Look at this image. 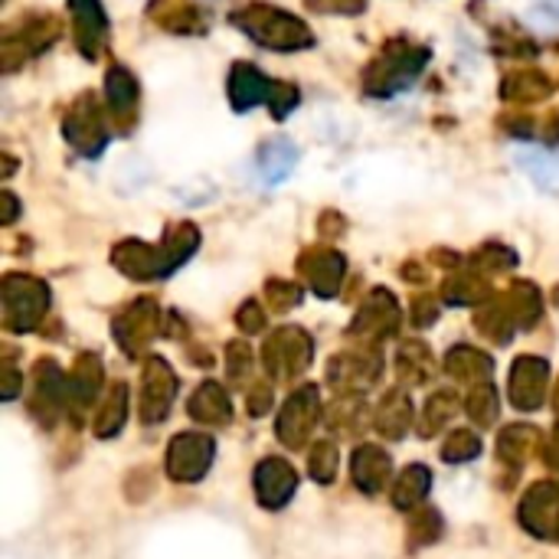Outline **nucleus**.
Returning <instances> with one entry per match:
<instances>
[{
    "instance_id": "20",
    "label": "nucleus",
    "mask_w": 559,
    "mask_h": 559,
    "mask_svg": "<svg viewBox=\"0 0 559 559\" xmlns=\"http://www.w3.org/2000/svg\"><path fill=\"white\" fill-rule=\"evenodd\" d=\"M557 92L554 79L547 72H537V69H524V72H508L504 82H501V98L508 105H537V102H547L550 95Z\"/></svg>"
},
{
    "instance_id": "36",
    "label": "nucleus",
    "mask_w": 559,
    "mask_h": 559,
    "mask_svg": "<svg viewBox=\"0 0 559 559\" xmlns=\"http://www.w3.org/2000/svg\"><path fill=\"white\" fill-rule=\"evenodd\" d=\"M318 13H341V16H357L367 10V0H305Z\"/></svg>"
},
{
    "instance_id": "45",
    "label": "nucleus",
    "mask_w": 559,
    "mask_h": 559,
    "mask_svg": "<svg viewBox=\"0 0 559 559\" xmlns=\"http://www.w3.org/2000/svg\"><path fill=\"white\" fill-rule=\"evenodd\" d=\"M557 406H559V386H557Z\"/></svg>"
},
{
    "instance_id": "40",
    "label": "nucleus",
    "mask_w": 559,
    "mask_h": 559,
    "mask_svg": "<svg viewBox=\"0 0 559 559\" xmlns=\"http://www.w3.org/2000/svg\"><path fill=\"white\" fill-rule=\"evenodd\" d=\"M531 13L544 23H559V0H531Z\"/></svg>"
},
{
    "instance_id": "19",
    "label": "nucleus",
    "mask_w": 559,
    "mask_h": 559,
    "mask_svg": "<svg viewBox=\"0 0 559 559\" xmlns=\"http://www.w3.org/2000/svg\"><path fill=\"white\" fill-rule=\"evenodd\" d=\"M111 262L131 275V278H164V259H160V246H147L141 239H128L118 242L111 252Z\"/></svg>"
},
{
    "instance_id": "41",
    "label": "nucleus",
    "mask_w": 559,
    "mask_h": 559,
    "mask_svg": "<svg viewBox=\"0 0 559 559\" xmlns=\"http://www.w3.org/2000/svg\"><path fill=\"white\" fill-rule=\"evenodd\" d=\"M249 347H242V344H233L229 347V370L236 373V377H242L246 373V367H249Z\"/></svg>"
},
{
    "instance_id": "38",
    "label": "nucleus",
    "mask_w": 559,
    "mask_h": 559,
    "mask_svg": "<svg viewBox=\"0 0 559 559\" xmlns=\"http://www.w3.org/2000/svg\"><path fill=\"white\" fill-rule=\"evenodd\" d=\"M269 298H272V305H275L278 311H285V308L298 305V288L288 285V282H272V285H269Z\"/></svg>"
},
{
    "instance_id": "21",
    "label": "nucleus",
    "mask_w": 559,
    "mask_h": 559,
    "mask_svg": "<svg viewBox=\"0 0 559 559\" xmlns=\"http://www.w3.org/2000/svg\"><path fill=\"white\" fill-rule=\"evenodd\" d=\"M396 324H400V308H396V301H393L383 288H377V292L367 298L364 311L357 314V321H354V334L386 337V334H393V331H396Z\"/></svg>"
},
{
    "instance_id": "11",
    "label": "nucleus",
    "mask_w": 559,
    "mask_h": 559,
    "mask_svg": "<svg viewBox=\"0 0 559 559\" xmlns=\"http://www.w3.org/2000/svg\"><path fill=\"white\" fill-rule=\"evenodd\" d=\"M318 426V390L314 386H305L298 393L288 396L285 403V413L278 419V439L292 449L305 445L311 429Z\"/></svg>"
},
{
    "instance_id": "15",
    "label": "nucleus",
    "mask_w": 559,
    "mask_h": 559,
    "mask_svg": "<svg viewBox=\"0 0 559 559\" xmlns=\"http://www.w3.org/2000/svg\"><path fill=\"white\" fill-rule=\"evenodd\" d=\"M298 488V475L288 462L282 459H265L259 468H255V495L259 501L269 508V511H278L292 501Z\"/></svg>"
},
{
    "instance_id": "9",
    "label": "nucleus",
    "mask_w": 559,
    "mask_h": 559,
    "mask_svg": "<svg viewBox=\"0 0 559 559\" xmlns=\"http://www.w3.org/2000/svg\"><path fill=\"white\" fill-rule=\"evenodd\" d=\"M213 439L210 436H200V432H187V436H177L170 442V452H167V472L170 478L177 481H200L206 475V468L213 465Z\"/></svg>"
},
{
    "instance_id": "23",
    "label": "nucleus",
    "mask_w": 559,
    "mask_h": 559,
    "mask_svg": "<svg viewBox=\"0 0 559 559\" xmlns=\"http://www.w3.org/2000/svg\"><path fill=\"white\" fill-rule=\"evenodd\" d=\"M115 331H118V337L124 341L128 354L138 350V344H144L147 337L157 334V305H154V301H138V305H131L128 314L118 321Z\"/></svg>"
},
{
    "instance_id": "34",
    "label": "nucleus",
    "mask_w": 559,
    "mask_h": 559,
    "mask_svg": "<svg viewBox=\"0 0 559 559\" xmlns=\"http://www.w3.org/2000/svg\"><path fill=\"white\" fill-rule=\"evenodd\" d=\"M334 468H337L334 445H331V442H321V445H314V452H311V475H314L321 485H328V481L334 478Z\"/></svg>"
},
{
    "instance_id": "30",
    "label": "nucleus",
    "mask_w": 559,
    "mask_h": 559,
    "mask_svg": "<svg viewBox=\"0 0 559 559\" xmlns=\"http://www.w3.org/2000/svg\"><path fill=\"white\" fill-rule=\"evenodd\" d=\"M468 413L478 426H491L498 419V393L491 383H481L478 390H472L468 396Z\"/></svg>"
},
{
    "instance_id": "13",
    "label": "nucleus",
    "mask_w": 559,
    "mask_h": 559,
    "mask_svg": "<svg viewBox=\"0 0 559 559\" xmlns=\"http://www.w3.org/2000/svg\"><path fill=\"white\" fill-rule=\"evenodd\" d=\"M301 275L308 278V285L321 295V298H334L341 282H344V272H347V262L341 252L334 249H308L298 262Z\"/></svg>"
},
{
    "instance_id": "35",
    "label": "nucleus",
    "mask_w": 559,
    "mask_h": 559,
    "mask_svg": "<svg viewBox=\"0 0 559 559\" xmlns=\"http://www.w3.org/2000/svg\"><path fill=\"white\" fill-rule=\"evenodd\" d=\"M455 413V396L452 393H439V396H432L429 400V406H426V432H436L449 416Z\"/></svg>"
},
{
    "instance_id": "26",
    "label": "nucleus",
    "mask_w": 559,
    "mask_h": 559,
    "mask_svg": "<svg viewBox=\"0 0 559 559\" xmlns=\"http://www.w3.org/2000/svg\"><path fill=\"white\" fill-rule=\"evenodd\" d=\"M409 419H413V406H409V400H406L403 393H390V396L383 400L380 413H377V429H380L383 436L400 439V436L406 432Z\"/></svg>"
},
{
    "instance_id": "42",
    "label": "nucleus",
    "mask_w": 559,
    "mask_h": 559,
    "mask_svg": "<svg viewBox=\"0 0 559 559\" xmlns=\"http://www.w3.org/2000/svg\"><path fill=\"white\" fill-rule=\"evenodd\" d=\"M0 200H3V216H0V219H3V223H13V219H16V213H20L16 197H13L10 190H3V197H0Z\"/></svg>"
},
{
    "instance_id": "5",
    "label": "nucleus",
    "mask_w": 559,
    "mask_h": 559,
    "mask_svg": "<svg viewBox=\"0 0 559 559\" xmlns=\"http://www.w3.org/2000/svg\"><path fill=\"white\" fill-rule=\"evenodd\" d=\"M49 308V288L33 275H7L3 278V318L13 331H29Z\"/></svg>"
},
{
    "instance_id": "33",
    "label": "nucleus",
    "mask_w": 559,
    "mask_h": 559,
    "mask_svg": "<svg viewBox=\"0 0 559 559\" xmlns=\"http://www.w3.org/2000/svg\"><path fill=\"white\" fill-rule=\"evenodd\" d=\"M124 400H128L124 386H115V393H111V400H108V406H105V413L98 419V436H115L121 429L124 413H128V403Z\"/></svg>"
},
{
    "instance_id": "4",
    "label": "nucleus",
    "mask_w": 559,
    "mask_h": 559,
    "mask_svg": "<svg viewBox=\"0 0 559 559\" xmlns=\"http://www.w3.org/2000/svg\"><path fill=\"white\" fill-rule=\"evenodd\" d=\"M62 33V23L52 13H29L16 26H10L0 39V56H3V72L20 69L26 59L46 52Z\"/></svg>"
},
{
    "instance_id": "43",
    "label": "nucleus",
    "mask_w": 559,
    "mask_h": 559,
    "mask_svg": "<svg viewBox=\"0 0 559 559\" xmlns=\"http://www.w3.org/2000/svg\"><path fill=\"white\" fill-rule=\"evenodd\" d=\"M269 400H272V396H269V390H255V393H252V406H249V413H252V416L265 413V409H269Z\"/></svg>"
},
{
    "instance_id": "10",
    "label": "nucleus",
    "mask_w": 559,
    "mask_h": 559,
    "mask_svg": "<svg viewBox=\"0 0 559 559\" xmlns=\"http://www.w3.org/2000/svg\"><path fill=\"white\" fill-rule=\"evenodd\" d=\"M269 373L275 377H288V373H298L308 367L311 360V341L305 331L298 328H282L278 334H272V341L265 344V354H262Z\"/></svg>"
},
{
    "instance_id": "12",
    "label": "nucleus",
    "mask_w": 559,
    "mask_h": 559,
    "mask_svg": "<svg viewBox=\"0 0 559 559\" xmlns=\"http://www.w3.org/2000/svg\"><path fill=\"white\" fill-rule=\"evenodd\" d=\"M521 524L537 537H559V485L544 481L531 488L521 504Z\"/></svg>"
},
{
    "instance_id": "28",
    "label": "nucleus",
    "mask_w": 559,
    "mask_h": 559,
    "mask_svg": "<svg viewBox=\"0 0 559 559\" xmlns=\"http://www.w3.org/2000/svg\"><path fill=\"white\" fill-rule=\"evenodd\" d=\"M445 367L449 373L462 377V380H475V377H488L491 373V357L472 350V347H455L449 357H445Z\"/></svg>"
},
{
    "instance_id": "37",
    "label": "nucleus",
    "mask_w": 559,
    "mask_h": 559,
    "mask_svg": "<svg viewBox=\"0 0 559 559\" xmlns=\"http://www.w3.org/2000/svg\"><path fill=\"white\" fill-rule=\"evenodd\" d=\"M475 259L481 265H488V269H511L518 262V255L511 249H504V246H485Z\"/></svg>"
},
{
    "instance_id": "16",
    "label": "nucleus",
    "mask_w": 559,
    "mask_h": 559,
    "mask_svg": "<svg viewBox=\"0 0 559 559\" xmlns=\"http://www.w3.org/2000/svg\"><path fill=\"white\" fill-rule=\"evenodd\" d=\"M255 167H259V177L265 183H282L292 177V170L298 167V144L285 134H272L259 144L255 151Z\"/></svg>"
},
{
    "instance_id": "1",
    "label": "nucleus",
    "mask_w": 559,
    "mask_h": 559,
    "mask_svg": "<svg viewBox=\"0 0 559 559\" xmlns=\"http://www.w3.org/2000/svg\"><path fill=\"white\" fill-rule=\"evenodd\" d=\"M429 59H432L429 46L413 43L406 36H396L364 69V92L370 98H393V95H400V92H406V88H413L419 82Z\"/></svg>"
},
{
    "instance_id": "25",
    "label": "nucleus",
    "mask_w": 559,
    "mask_h": 559,
    "mask_svg": "<svg viewBox=\"0 0 559 559\" xmlns=\"http://www.w3.org/2000/svg\"><path fill=\"white\" fill-rule=\"evenodd\" d=\"M429 495V468H423V465H409L396 481H393V501H396V508H403V511H413V508H419V501Z\"/></svg>"
},
{
    "instance_id": "17",
    "label": "nucleus",
    "mask_w": 559,
    "mask_h": 559,
    "mask_svg": "<svg viewBox=\"0 0 559 559\" xmlns=\"http://www.w3.org/2000/svg\"><path fill=\"white\" fill-rule=\"evenodd\" d=\"M177 393V380L164 360H151L144 370V393H141V416L144 423H157L167 416L170 400Z\"/></svg>"
},
{
    "instance_id": "39",
    "label": "nucleus",
    "mask_w": 559,
    "mask_h": 559,
    "mask_svg": "<svg viewBox=\"0 0 559 559\" xmlns=\"http://www.w3.org/2000/svg\"><path fill=\"white\" fill-rule=\"evenodd\" d=\"M262 321H265V314H262V305H259V301H249V305L239 311V324H242L246 331H259Z\"/></svg>"
},
{
    "instance_id": "22",
    "label": "nucleus",
    "mask_w": 559,
    "mask_h": 559,
    "mask_svg": "<svg viewBox=\"0 0 559 559\" xmlns=\"http://www.w3.org/2000/svg\"><path fill=\"white\" fill-rule=\"evenodd\" d=\"M390 475H393V465H390V455L377 445H364L357 449L354 455V481L367 491V495H377L390 485Z\"/></svg>"
},
{
    "instance_id": "32",
    "label": "nucleus",
    "mask_w": 559,
    "mask_h": 559,
    "mask_svg": "<svg viewBox=\"0 0 559 559\" xmlns=\"http://www.w3.org/2000/svg\"><path fill=\"white\" fill-rule=\"evenodd\" d=\"M481 452V439L472 432V429H459L449 436V442L442 445V455L449 462H465V459H475Z\"/></svg>"
},
{
    "instance_id": "7",
    "label": "nucleus",
    "mask_w": 559,
    "mask_h": 559,
    "mask_svg": "<svg viewBox=\"0 0 559 559\" xmlns=\"http://www.w3.org/2000/svg\"><path fill=\"white\" fill-rule=\"evenodd\" d=\"M105 111L115 128L131 131L141 111V82L124 66H108L105 72Z\"/></svg>"
},
{
    "instance_id": "44",
    "label": "nucleus",
    "mask_w": 559,
    "mask_h": 559,
    "mask_svg": "<svg viewBox=\"0 0 559 559\" xmlns=\"http://www.w3.org/2000/svg\"><path fill=\"white\" fill-rule=\"evenodd\" d=\"M547 459H550V462L559 468V429L554 432V445H550V455H547Z\"/></svg>"
},
{
    "instance_id": "3",
    "label": "nucleus",
    "mask_w": 559,
    "mask_h": 559,
    "mask_svg": "<svg viewBox=\"0 0 559 559\" xmlns=\"http://www.w3.org/2000/svg\"><path fill=\"white\" fill-rule=\"evenodd\" d=\"M108 128H111V118H108V111L102 108V102L92 92H82L62 111V138L69 141L72 151H79L88 160L105 154V147L111 141Z\"/></svg>"
},
{
    "instance_id": "14",
    "label": "nucleus",
    "mask_w": 559,
    "mask_h": 559,
    "mask_svg": "<svg viewBox=\"0 0 559 559\" xmlns=\"http://www.w3.org/2000/svg\"><path fill=\"white\" fill-rule=\"evenodd\" d=\"M147 16L160 29H167V33H187V36L206 33V26H210L203 7L197 0H151L147 3Z\"/></svg>"
},
{
    "instance_id": "2",
    "label": "nucleus",
    "mask_w": 559,
    "mask_h": 559,
    "mask_svg": "<svg viewBox=\"0 0 559 559\" xmlns=\"http://www.w3.org/2000/svg\"><path fill=\"white\" fill-rule=\"evenodd\" d=\"M233 23L262 49L272 52H301L314 46V33L308 23L272 3H246L233 13Z\"/></svg>"
},
{
    "instance_id": "18",
    "label": "nucleus",
    "mask_w": 559,
    "mask_h": 559,
    "mask_svg": "<svg viewBox=\"0 0 559 559\" xmlns=\"http://www.w3.org/2000/svg\"><path fill=\"white\" fill-rule=\"evenodd\" d=\"M550 386V367L547 360L537 357H524L514 364V377H511V396L521 409H537L547 396Z\"/></svg>"
},
{
    "instance_id": "27",
    "label": "nucleus",
    "mask_w": 559,
    "mask_h": 559,
    "mask_svg": "<svg viewBox=\"0 0 559 559\" xmlns=\"http://www.w3.org/2000/svg\"><path fill=\"white\" fill-rule=\"evenodd\" d=\"M518 160H521V167L537 180V187H544V190H559V154H550V151H531V154H521Z\"/></svg>"
},
{
    "instance_id": "8",
    "label": "nucleus",
    "mask_w": 559,
    "mask_h": 559,
    "mask_svg": "<svg viewBox=\"0 0 559 559\" xmlns=\"http://www.w3.org/2000/svg\"><path fill=\"white\" fill-rule=\"evenodd\" d=\"M69 13H72L75 49L88 62H95L108 49V13L102 0H69Z\"/></svg>"
},
{
    "instance_id": "29",
    "label": "nucleus",
    "mask_w": 559,
    "mask_h": 559,
    "mask_svg": "<svg viewBox=\"0 0 559 559\" xmlns=\"http://www.w3.org/2000/svg\"><path fill=\"white\" fill-rule=\"evenodd\" d=\"M495 52H504V56H537L540 49H537V43L524 29L504 23L498 29V36H495Z\"/></svg>"
},
{
    "instance_id": "24",
    "label": "nucleus",
    "mask_w": 559,
    "mask_h": 559,
    "mask_svg": "<svg viewBox=\"0 0 559 559\" xmlns=\"http://www.w3.org/2000/svg\"><path fill=\"white\" fill-rule=\"evenodd\" d=\"M229 396L216 386V383H203L193 400H190V416L197 423H206V426H216V423H226L229 419Z\"/></svg>"
},
{
    "instance_id": "31",
    "label": "nucleus",
    "mask_w": 559,
    "mask_h": 559,
    "mask_svg": "<svg viewBox=\"0 0 559 559\" xmlns=\"http://www.w3.org/2000/svg\"><path fill=\"white\" fill-rule=\"evenodd\" d=\"M534 442H537V436H534L531 426H511V429L501 436V455H504L508 462H524Z\"/></svg>"
},
{
    "instance_id": "6",
    "label": "nucleus",
    "mask_w": 559,
    "mask_h": 559,
    "mask_svg": "<svg viewBox=\"0 0 559 559\" xmlns=\"http://www.w3.org/2000/svg\"><path fill=\"white\" fill-rule=\"evenodd\" d=\"M226 92H229L233 111H252V108H259V105L272 108L275 92H278V79L265 75L255 62H246V59H242V62H233Z\"/></svg>"
}]
</instances>
